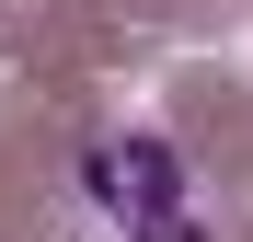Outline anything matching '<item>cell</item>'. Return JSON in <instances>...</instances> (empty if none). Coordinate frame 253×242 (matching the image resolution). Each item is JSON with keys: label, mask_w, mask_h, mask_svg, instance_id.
I'll list each match as a JSON object with an SVG mask.
<instances>
[{"label": "cell", "mask_w": 253, "mask_h": 242, "mask_svg": "<svg viewBox=\"0 0 253 242\" xmlns=\"http://www.w3.org/2000/svg\"><path fill=\"white\" fill-rule=\"evenodd\" d=\"M81 185H92V208H104L126 242H207V231L184 219V161L161 150V139H115V150H92V161H81Z\"/></svg>", "instance_id": "obj_1"}]
</instances>
